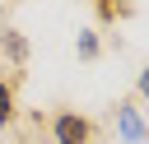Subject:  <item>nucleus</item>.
Wrapping results in <instances>:
<instances>
[{
    "label": "nucleus",
    "instance_id": "obj_5",
    "mask_svg": "<svg viewBox=\"0 0 149 144\" xmlns=\"http://www.w3.org/2000/svg\"><path fill=\"white\" fill-rule=\"evenodd\" d=\"M79 56H84V60L98 56V37H93V33H79Z\"/></svg>",
    "mask_w": 149,
    "mask_h": 144
},
{
    "label": "nucleus",
    "instance_id": "obj_4",
    "mask_svg": "<svg viewBox=\"0 0 149 144\" xmlns=\"http://www.w3.org/2000/svg\"><path fill=\"white\" fill-rule=\"evenodd\" d=\"M14 121V88L0 79V125H9Z\"/></svg>",
    "mask_w": 149,
    "mask_h": 144
},
{
    "label": "nucleus",
    "instance_id": "obj_2",
    "mask_svg": "<svg viewBox=\"0 0 149 144\" xmlns=\"http://www.w3.org/2000/svg\"><path fill=\"white\" fill-rule=\"evenodd\" d=\"M116 135L126 139V144H144V121H140V111H135V102H116Z\"/></svg>",
    "mask_w": 149,
    "mask_h": 144
},
{
    "label": "nucleus",
    "instance_id": "obj_1",
    "mask_svg": "<svg viewBox=\"0 0 149 144\" xmlns=\"http://www.w3.org/2000/svg\"><path fill=\"white\" fill-rule=\"evenodd\" d=\"M51 139L56 144H93V121L79 111H61L51 121Z\"/></svg>",
    "mask_w": 149,
    "mask_h": 144
},
{
    "label": "nucleus",
    "instance_id": "obj_7",
    "mask_svg": "<svg viewBox=\"0 0 149 144\" xmlns=\"http://www.w3.org/2000/svg\"><path fill=\"white\" fill-rule=\"evenodd\" d=\"M140 98H149V65L140 70Z\"/></svg>",
    "mask_w": 149,
    "mask_h": 144
},
{
    "label": "nucleus",
    "instance_id": "obj_3",
    "mask_svg": "<svg viewBox=\"0 0 149 144\" xmlns=\"http://www.w3.org/2000/svg\"><path fill=\"white\" fill-rule=\"evenodd\" d=\"M5 51L14 56V65H23V60H28V42H23L19 33H5Z\"/></svg>",
    "mask_w": 149,
    "mask_h": 144
},
{
    "label": "nucleus",
    "instance_id": "obj_6",
    "mask_svg": "<svg viewBox=\"0 0 149 144\" xmlns=\"http://www.w3.org/2000/svg\"><path fill=\"white\" fill-rule=\"evenodd\" d=\"M93 5H98V14H102V19H116V14H126V5H121V0H93Z\"/></svg>",
    "mask_w": 149,
    "mask_h": 144
}]
</instances>
